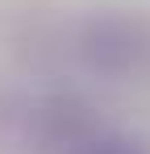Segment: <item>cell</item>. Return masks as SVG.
I'll return each mask as SVG.
<instances>
[{
	"mask_svg": "<svg viewBox=\"0 0 150 154\" xmlns=\"http://www.w3.org/2000/svg\"><path fill=\"white\" fill-rule=\"evenodd\" d=\"M79 54L100 75H138L150 67V17L133 8H100L79 29Z\"/></svg>",
	"mask_w": 150,
	"mask_h": 154,
	"instance_id": "obj_1",
	"label": "cell"
},
{
	"mask_svg": "<svg viewBox=\"0 0 150 154\" xmlns=\"http://www.w3.org/2000/svg\"><path fill=\"white\" fill-rule=\"evenodd\" d=\"M38 133L50 146L75 154L83 142H92L100 133V121H96V108L79 92H50L46 100L38 104Z\"/></svg>",
	"mask_w": 150,
	"mask_h": 154,
	"instance_id": "obj_2",
	"label": "cell"
},
{
	"mask_svg": "<svg viewBox=\"0 0 150 154\" xmlns=\"http://www.w3.org/2000/svg\"><path fill=\"white\" fill-rule=\"evenodd\" d=\"M75 154H150L142 142L133 137H121V133H96L92 142H83Z\"/></svg>",
	"mask_w": 150,
	"mask_h": 154,
	"instance_id": "obj_3",
	"label": "cell"
}]
</instances>
